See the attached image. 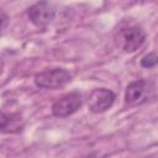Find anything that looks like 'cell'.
<instances>
[{
	"label": "cell",
	"mask_w": 158,
	"mask_h": 158,
	"mask_svg": "<svg viewBox=\"0 0 158 158\" xmlns=\"http://www.w3.org/2000/svg\"><path fill=\"white\" fill-rule=\"evenodd\" d=\"M146 32L135 23H126L118 27L114 38L117 47L125 52L137 51L146 41Z\"/></svg>",
	"instance_id": "1"
},
{
	"label": "cell",
	"mask_w": 158,
	"mask_h": 158,
	"mask_svg": "<svg viewBox=\"0 0 158 158\" xmlns=\"http://www.w3.org/2000/svg\"><path fill=\"white\" fill-rule=\"evenodd\" d=\"M72 81V74L63 68H53L35 75V84L42 89H62Z\"/></svg>",
	"instance_id": "2"
},
{
	"label": "cell",
	"mask_w": 158,
	"mask_h": 158,
	"mask_svg": "<svg viewBox=\"0 0 158 158\" xmlns=\"http://www.w3.org/2000/svg\"><path fill=\"white\" fill-rule=\"evenodd\" d=\"M153 94L152 84L146 79L131 81L125 93V104L127 106H138L149 100Z\"/></svg>",
	"instance_id": "3"
},
{
	"label": "cell",
	"mask_w": 158,
	"mask_h": 158,
	"mask_svg": "<svg viewBox=\"0 0 158 158\" xmlns=\"http://www.w3.org/2000/svg\"><path fill=\"white\" fill-rule=\"evenodd\" d=\"M83 105L81 95L78 91H70L58 98L52 105V114L56 117H68L77 112Z\"/></svg>",
	"instance_id": "4"
},
{
	"label": "cell",
	"mask_w": 158,
	"mask_h": 158,
	"mask_svg": "<svg viewBox=\"0 0 158 158\" xmlns=\"http://www.w3.org/2000/svg\"><path fill=\"white\" fill-rule=\"evenodd\" d=\"M116 95L112 90L106 88L95 89L89 94L88 107L94 114H101L109 110L115 102Z\"/></svg>",
	"instance_id": "5"
},
{
	"label": "cell",
	"mask_w": 158,
	"mask_h": 158,
	"mask_svg": "<svg viewBox=\"0 0 158 158\" xmlns=\"http://www.w3.org/2000/svg\"><path fill=\"white\" fill-rule=\"evenodd\" d=\"M27 16L33 25L38 27H44L54 19L56 9L52 4L47 1H40L28 7Z\"/></svg>",
	"instance_id": "6"
},
{
	"label": "cell",
	"mask_w": 158,
	"mask_h": 158,
	"mask_svg": "<svg viewBox=\"0 0 158 158\" xmlns=\"http://www.w3.org/2000/svg\"><path fill=\"white\" fill-rule=\"evenodd\" d=\"M22 120L19 114H5L0 111V133H15L21 131Z\"/></svg>",
	"instance_id": "7"
},
{
	"label": "cell",
	"mask_w": 158,
	"mask_h": 158,
	"mask_svg": "<svg viewBox=\"0 0 158 158\" xmlns=\"http://www.w3.org/2000/svg\"><path fill=\"white\" fill-rule=\"evenodd\" d=\"M156 64H157V54L154 52H151V53L146 54L141 59V65L143 68H153Z\"/></svg>",
	"instance_id": "8"
},
{
	"label": "cell",
	"mask_w": 158,
	"mask_h": 158,
	"mask_svg": "<svg viewBox=\"0 0 158 158\" xmlns=\"http://www.w3.org/2000/svg\"><path fill=\"white\" fill-rule=\"evenodd\" d=\"M7 22H9V17H7V15H6L4 11L0 10V32L5 28V26L7 25Z\"/></svg>",
	"instance_id": "9"
}]
</instances>
